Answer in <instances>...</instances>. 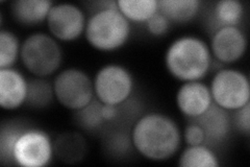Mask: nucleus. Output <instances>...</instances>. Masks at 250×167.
<instances>
[{
	"label": "nucleus",
	"mask_w": 250,
	"mask_h": 167,
	"mask_svg": "<svg viewBox=\"0 0 250 167\" xmlns=\"http://www.w3.org/2000/svg\"><path fill=\"white\" fill-rule=\"evenodd\" d=\"M183 134L170 116L149 112L141 116L131 131V143L137 152L148 160L163 162L178 153Z\"/></svg>",
	"instance_id": "obj_1"
},
{
	"label": "nucleus",
	"mask_w": 250,
	"mask_h": 167,
	"mask_svg": "<svg viewBox=\"0 0 250 167\" xmlns=\"http://www.w3.org/2000/svg\"><path fill=\"white\" fill-rule=\"evenodd\" d=\"M208 44L196 36H183L168 46L165 66L171 76L179 82L202 81L213 66Z\"/></svg>",
	"instance_id": "obj_2"
},
{
	"label": "nucleus",
	"mask_w": 250,
	"mask_h": 167,
	"mask_svg": "<svg viewBox=\"0 0 250 167\" xmlns=\"http://www.w3.org/2000/svg\"><path fill=\"white\" fill-rule=\"evenodd\" d=\"M83 35L94 49L112 52L128 42L131 23L118 10L116 1L104 2L88 18Z\"/></svg>",
	"instance_id": "obj_3"
},
{
	"label": "nucleus",
	"mask_w": 250,
	"mask_h": 167,
	"mask_svg": "<svg viewBox=\"0 0 250 167\" xmlns=\"http://www.w3.org/2000/svg\"><path fill=\"white\" fill-rule=\"evenodd\" d=\"M20 60L31 75L47 78L60 70L62 50L59 41L50 34L34 33L22 42Z\"/></svg>",
	"instance_id": "obj_4"
},
{
	"label": "nucleus",
	"mask_w": 250,
	"mask_h": 167,
	"mask_svg": "<svg viewBox=\"0 0 250 167\" xmlns=\"http://www.w3.org/2000/svg\"><path fill=\"white\" fill-rule=\"evenodd\" d=\"M54 98L62 107L78 112L95 99L93 79L85 71L66 68L57 73L52 82Z\"/></svg>",
	"instance_id": "obj_5"
},
{
	"label": "nucleus",
	"mask_w": 250,
	"mask_h": 167,
	"mask_svg": "<svg viewBox=\"0 0 250 167\" xmlns=\"http://www.w3.org/2000/svg\"><path fill=\"white\" fill-rule=\"evenodd\" d=\"M213 102L232 112L250 102V83L243 71L221 68L214 74L209 84Z\"/></svg>",
	"instance_id": "obj_6"
},
{
	"label": "nucleus",
	"mask_w": 250,
	"mask_h": 167,
	"mask_svg": "<svg viewBox=\"0 0 250 167\" xmlns=\"http://www.w3.org/2000/svg\"><path fill=\"white\" fill-rule=\"evenodd\" d=\"M95 98L103 105L120 107L134 92V77L129 70L119 64H106L93 78Z\"/></svg>",
	"instance_id": "obj_7"
},
{
	"label": "nucleus",
	"mask_w": 250,
	"mask_h": 167,
	"mask_svg": "<svg viewBox=\"0 0 250 167\" xmlns=\"http://www.w3.org/2000/svg\"><path fill=\"white\" fill-rule=\"evenodd\" d=\"M54 156L50 136L40 129L25 128L20 134L13 150V164L22 167H44Z\"/></svg>",
	"instance_id": "obj_8"
},
{
	"label": "nucleus",
	"mask_w": 250,
	"mask_h": 167,
	"mask_svg": "<svg viewBox=\"0 0 250 167\" xmlns=\"http://www.w3.org/2000/svg\"><path fill=\"white\" fill-rule=\"evenodd\" d=\"M87 20L80 5L61 2L53 3L45 23L49 34L57 41L72 42L84 34Z\"/></svg>",
	"instance_id": "obj_9"
},
{
	"label": "nucleus",
	"mask_w": 250,
	"mask_h": 167,
	"mask_svg": "<svg viewBox=\"0 0 250 167\" xmlns=\"http://www.w3.org/2000/svg\"><path fill=\"white\" fill-rule=\"evenodd\" d=\"M208 46L213 60L223 65L234 64L247 51V36L240 26L220 27L215 29Z\"/></svg>",
	"instance_id": "obj_10"
},
{
	"label": "nucleus",
	"mask_w": 250,
	"mask_h": 167,
	"mask_svg": "<svg viewBox=\"0 0 250 167\" xmlns=\"http://www.w3.org/2000/svg\"><path fill=\"white\" fill-rule=\"evenodd\" d=\"M175 99L179 112L191 120L205 114L214 103L209 87L201 81L183 83Z\"/></svg>",
	"instance_id": "obj_11"
},
{
	"label": "nucleus",
	"mask_w": 250,
	"mask_h": 167,
	"mask_svg": "<svg viewBox=\"0 0 250 167\" xmlns=\"http://www.w3.org/2000/svg\"><path fill=\"white\" fill-rule=\"evenodd\" d=\"M28 95V82L19 70L0 69V106L3 110H18L25 105Z\"/></svg>",
	"instance_id": "obj_12"
},
{
	"label": "nucleus",
	"mask_w": 250,
	"mask_h": 167,
	"mask_svg": "<svg viewBox=\"0 0 250 167\" xmlns=\"http://www.w3.org/2000/svg\"><path fill=\"white\" fill-rule=\"evenodd\" d=\"M192 121L198 123L206 134V144L208 143L222 142L229 136L231 120L229 115V111H226L213 103L207 112L192 119Z\"/></svg>",
	"instance_id": "obj_13"
},
{
	"label": "nucleus",
	"mask_w": 250,
	"mask_h": 167,
	"mask_svg": "<svg viewBox=\"0 0 250 167\" xmlns=\"http://www.w3.org/2000/svg\"><path fill=\"white\" fill-rule=\"evenodd\" d=\"M53 3L50 0H16L11 3V14L20 25L37 26L46 22Z\"/></svg>",
	"instance_id": "obj_14"
},
{
	"label": "nucleus",
	"mask_w": 250,
	"mask_h": 167,
	"mask_svg": "<svg viewBox=\"0 0 250 167\" xmlns=\"http://www.w3.org/2000/svg\"><path fill=\"white\" fill-rule=\"evenodd\" d=\"M159 12L170 23L185 24L191 22L198 15L201 2L199 0H159Z\"/></svg>",
	"instance_id": "obj_15"
},
{
	"label": "nucleus",
	"mask_w": 250,
	"mask_h": 167,
	"mask_svg": "<svg viewBox=\"0 0 250 167\" xmlns=\"http://www.w3.org/2000/svg\"><path fill=\"white\" fill-rule=\"evenodd\" d=\"M116 5L130 23H146L159 12L158 0H117Z\"/></svg>",
	"instance_id": "obj_16"
},
{
	"label": "nucleus",
	"mask_w": 250,
	"mask_h": 167,
	"mask_svg": "<svg viewBox=\"0 0 250 167\" xmlns=\"http://www.w3.org/2000/svg\"><path fill=\"white\" fill-rule=\"evenodd\" d=\"M244 15V5L239 0H220L215 3L213 9L216 29L224 26H240Z\"/></svg>",
	"instance_id": "obj_17"
},
{
	"label": "nucleus",
	"mask_w": 250,
	"mask_h": 167,
	"mask_svg": "<svg viewBox=\"0 0 250 167\" xmlns=\"http://www.w3.org/2000/svg\"><path fill=\"white\" fill-rule=\"evenodd\" d=\"M181 167H219L220 162L208 144L187 145L178 158Z\"/></svg>",
	"instance_id": "obj_18"
},
{
	"label": "nucleus",
	"mask_w": 250,
	"mask_h": 167,
	"mask_svg": "<svg viewBox=\"0 0 250 167\" xmlns=\"http://www.w3.org/2000/svg\"><path fill=\"white\" fill-rule=\"evenodd\" d=\"M21 42L13 31L0 30V69L12 68L20 59Z\"/></svg>",
	"instance_id": "obj_19"
},
{
	"label": "nucleus",
	"mask_w": 250,
	"mask_h": 167,
	"mask_svg": "<svg viewBox=\"0 0 250 167\" xmlns=\"http://www.w3.org/2000/svg\"><path fill=\"white\" fill-rule=\"evenodd\" d=\"M54 98L52 84H49L46 78L36 77L28 82V95L26 103L33 108L41 109L49 103Z\"/></svg>",
	"instance_id": "obj_20"
},
{
	"label": "nucleus",
	"mask_w": 250,
	"mask_h": 167,
	"mask_svg": "<svg viewBox=\"0 0 250 167\" xmlns=\"http://www.w3.org/2000/svg\"><path fill=\"white\" fill-rule=\"evenodd\" d=\"M23 130V126L17 124L2 125L0 132V158L2 164H13L14 146Z\"/></svg>",
	"instance_id": "obj_21"
},
{
	"label": "nucleus",
	"mask_w": 250,
	"mask_h": 167,
	"mask_svg": "<svg viewBox=\"0 0 250 167\" xmlns=\"http://www.w3.org/2000/svg\"><path fill=\"white\" fill-rule=\"evenodd\" d=\"M170 21L161 14L160 12L153 15L152 17L145 23V28L153 37H163L165 36L170 29Z\"/></svg>",
	"instance_id": "obj_22"
},
{
	"label": "nucleus",
	"mask_w": 250,
	"mask_h": 167,
	"mask_svg": "<svg viewBox=\"0 0 250 167\" xmlns=\"http://www.w3.org/2000/svg\"><path fill=\"white\" fill-rule=\"evenodd\" d=\"M184 141L187 145H199L206 144V134L201 126L195 121L186 125L183 134Z\"/></svg>",
	"instance_id": "obj_23"
},
{
	"label": "nucleus",
	"mask_w": 250,
	"mask_h": 167,
	"mask_svg": "<svg viewBox=\"0 0 250 167\" xmlns=\"http://www.w3.org/2000/svg\"><path fill=\"white\" fill-rule=\"evenodd\" d=\"M233 112L234 117L232 119V124L234 128L248 137L250 133V102Z\"/></svg>",
	"instance_id": "obj_24"
},
{
	"label": "nucleus",
	"mask_w": 250,
	"mask_h": 167,
	"mask_svg": "<svg viewBox=\"0 0 250 167\" xmlns=\"http://www.w3.org/2000/svg\"><path fill=\"white\" fill-rule=\"evenodd\" d=\"M100 114L104 122H111L115 120L117 114H118V107L111 105H103V103H101Z\"/></svg>",
	"instance_id": "obj_25"
}]
</instances>
